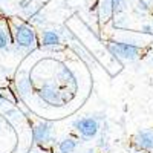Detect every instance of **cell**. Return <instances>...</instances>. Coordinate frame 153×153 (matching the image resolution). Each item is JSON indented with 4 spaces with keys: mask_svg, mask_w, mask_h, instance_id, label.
Instances as JSON below:
<instances>
[{
    "mask_svg": "<svg viewBox=\"0 0 153 153\" xmlns=\"http://www.w3.org/2000/svg\"><path fill=\"white\" fill-rule=\"evenodd\" d=\"M11 34H12V43L20 49H32L38 43L34 28L28 23H14Z\"/></svg>",
    "mask_w": 153,
    "mask_h": 153,
    "instance_id": "obj_1",
    "label": "cell"
},
{
    "mask_svg": "<svg viewBox=\"0 0 153 153\" xmlns=\"http://www.w3.org/2000/svg\"><path fill=\"white\" fill-rule=\"evenodd\" d=\"M107 49L115 57H118L121 60H126V61L136 60L139 57V52H141V49H139L136 45L126 43V42H110V43H107Z\"/></svg>",
    "mask_w": 153,
    "mask_h": 153,
    "instance_id": "obj_2",
    "label": "cell"
},
{
    "mask_svg": "<svg viewBox=\"0 0 153 153\" xmlns=\"http://www.w3.org/2000/svg\"><path fill=\"white\" fill-rule=\"evenodd\" d=\"M74 129L83 139H94L100 132V121L95 117H83L74 121Z\"/></svg>",
    "mask_w": 153,
    "mask_h": 153,
    "instance_id": "obj_3",
    "label": "cell"
},
{
    "mask_svg": "<svg viewBox=\"0 0 153 153\" xmlns=\"http://www.w3.org/2000/svg\"><path fill=\"white\" fill-rule=\"evenodd\" d=\"M54 135V124L49 121H40L32 129V139L38 146H48L52 141Z\"/></svg>",
    "mask_w": 153,
    "mask_h": 153,
    "instance_id": "obj_4",
    "label": "cell"
},
{
    "mask_svg": "<svg viewBox=\"0 0 153 153\" xmlns=\"http://www.w3.org/2000/svg\"><path fill=\"white\" fill-rule=\"evenodd\" d=\"M133 144L138 150L152 152L153 150V129L139 130L133 138Z\"/></svg>",
    "mask_w": 153,
    "mask_h": 153,
    "instance_id": "obj_5",
    "label": "cell"
},
{
    "mask_svg": "<svg viewBox=\"0 0 153 153\" xmlns=\"http://www.w3.org/2000/svg\"><path fill=\"white\" fill-rule=\"evenodd\" d=\"M61 43V35L54 29H45L40 35V45L43 48H55Z\"/></svg>",
    "mask_w": 153,
    "mask_h": 153,
    "instance_id": "obj_6",
    "label": "cell"
},
{
    "mask_svg": "<svg viewBox=\"0 0 153 153\" xmlns=\"http://www.w3.org/2000/svg\"><path fill=\"white\" fill-rule=\"evenodd\" d=\"M98 19L100 23H107L112 16H113V6H112V0H98Z\"/></svg>",
    "mask_w": 153,
    "mask_h": 153,
    "instance_id": "obj_7",
    "label": "cell"
},
{
    "mask_svg": "<svg viewBox=\"0 0 153 153\" xmlns=\"http://www.w3.org/2000/svg\"><path fill=\"white\" fill-rule=\"evenodd\" d=\"M12 43V34L5 20H0V51H5Z\"/></svg>",
    "mask_w": 153,
    "mask_h": 153,
    "instance_id": "obj_8",
    "label": "cell"
},
{
    "mask_svg": "<svg viewBox=\"0 0 153 153\" xmlns=\"http://www.w3.org/2000/svg\"><path fill=\"white\" fill-rule=\"evenodd\" d=\"M40 95H42V98H43L45 101H48V103H52V104L61 103L60 92H57L55 87H52V86H45V87H42Z\"/></svg>",
    "mask_w": 153,
    "mask_h": 153,
    "instance_id": "obj_9",
    "label": "cell"
},
{
    "mask_svg": "<svg viewBox=\"0 0 153 153\" xmlns=\"http://www.w3.org/2000/svg\"><path fill=\"white\" fill-rule=\"evenodd\" d=\"M76 147H78V141L75 138L68 136V138H63L58 143L57 150H58V153H74L76 150Z\"/></svg>",
    "mask_w": 153,
    "mask_h": 153,
    "instance_id": "obj_10",
    "label": "cell"
},
{
    "mask_svg": "<svg viewBox=\"0 0 153 153\" xmlns=\"http://www.w3.org/2000/svg\"><path fill=\"white\" fill-rule=\"evenodd\" d=\"M17 91L20 92V95H28L31 92V81L28 78L17 80Z\"/></svg>",
    "mask_w": 153,
    "mask_h": 153,
    "instance_id": "obj_11",
    "label": "cell"
},
{
    "mask_svg": "<svg viewBox=\"0 0 153 153\" xmlns=\"http://www.w3.org/2000/svg\"><path fill=\"white\" fill-rule=\"evenodd\" d=\"M113 14H121L127 9V0H112Z\"/></svg>",
    "mask_w": 153,
    "mask_h": 153,
    "instance_id": "obj_12",
    "label": "cell"
},
{
    "mask_svg": "<svg viewBox=\"0 0 153 153\" xmlns=\"http://www.w3.org/2000/svg\"><path fill=\"white\" fill-rule=\"evenodd\" d=\"M6 101H8V97H6L2 91H0V106H3V104L6 103Z\"/></svg>",
    "mask_w": 153,
    "mask_h": 153,
    "instance_id": "obj_13",
    "label": "cell"
},
{
    "mask_svg": "<svg viewBox=\"0 0 153 153\" xmlns=\"http://www.w3.org/2000/svg\"><path fill=\"white\" fill-rule=\"evenodd\" d=\"M86 153H95V150H87Z\"/></svg>",
    "mask_w": 153,
    "mask_h": 153,
    "instance_id": "obj_14",
    "label": "cell"
}]
</instances>
